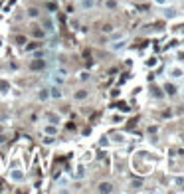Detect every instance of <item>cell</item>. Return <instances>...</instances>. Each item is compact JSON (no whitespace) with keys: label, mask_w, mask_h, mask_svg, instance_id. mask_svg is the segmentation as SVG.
<instances>
[{"label":"cell","mask_w":184,"mask_h":194,"mask_svg":"<svg viewBox=\"0 0 184 194\" xmlns=\"http://www.w3.org/2000/svg\"><path fill=\"white\" fill-rule=\"evenodd\" d=\"M50 79H52L53 85H64L65 79H68V69H65V67H57V69H52V73H50Z\"/></svg>","instance_id":"obj_1"},{"label":"cell","mask_w":184,"mask_h":194,"mask_svg":"<svg viewBox=\"0 0 184 194\" xmlns=\"http://www.w3.org/2000/svg\"><path fill=\"white\" fill-rule=\"evenodd\" d=\"M42 30H44L46 34H56V30H57V26H56V20L52 18V16H44L42 18Z\"/></svg>","instance_id":"obj_2"},{"label":"cell","mask_w":184,"mask_h":194,"mask_svg":"<svg viewBox=\"0 0 184 194\" xmlns=\"http://www.w3.org/2000/svg\"><path fill=\"white\" fill-rule=\"evenodd\" d=\"M127 46H129V38H125V36H123V38H119V40H113L111 44L107 46V48H109L111 52L119 54V52H123V50L127 48Z\"/></svg>","instance_id":"obj_3"},{"label":"cell","mask_w":184,"mask_h":194,"mask_svg":"<svg viewBox=\"0 0 184 194\" xmlns=\"http://www.w3.org/2000/svg\"><path fill=\"white\" fill-rule=\"evenodd\" d=\"M166 75L170 79H182L184 77V67L182 65H168L166 67Z\"/></svg>","instance_id":"obj_4"},{"label":"cell","mask_w":184,"mask_h":194,"mask_svg":"<svg viewBox=\"0 0 184 194\" xmlns=\"http://www.w3.org/2000/svg\"><path fill=\"white\" fill-rule=\"evenodd\" d=\"M8 178H10V182L20 184L24 180V170H22V168H12V170L8 172Z\"/></svg>","instance_id":"obj_5"},{"label":"cell","mask_w":184,"mask_h":194,"mask_svg":"<svg viewBox=\"0 0 184 194\" xmlns=\"http://www.w3.org/2000/svg\"><path fill=\"white\" fill-rule=\"evenodd\" d=\"M77 6H79V10H83V12L93 10V8L97 6V0H77Z\"/></svg>","instance_id":"obj_6"},{"label":"cell","mask_w":184,"mask_h":194,"mask_svg":"<svg viewBox=\"0 0 184 194\" xmlns=\"http://www.w3.org/2000/svg\"><path fill=\"white\" fill-rule=\"evenodd\" d=\"M46 67V60L44 58H34V60L30 62V69L32 71H40V69H44Z\"/></svg>","instance_id":"obj_7"},{"label":"cell","mask_w":184,"mask_h":194,"mask_svg":"<svg viewBox=\"0 0 184 194\" xmlns=\"http://www.w3.org/2000/svg\"><path fill=\"white\" fill-rule=\"evenodd\" d=\"M48 89H50V99H61V97H64L61 85H53L52 83V87H48Z\"/></svg>","instance_id":"obj_8"},{"label":"cell","mask_w":184,"mask_h":194,"mask_svg":"<svg viewBox=\"0 0 184 194\" xmlns=\"http://www.w3.org/2000/svg\"><path fill=\"white\" fill-rule=\"evenodd\" d=\"M162 16H164L166 20H174V18H178V10L174 6H168L166 4V8H164V12H162Z\"/></svg>","instance_id":"obj_9"},{"label":"cell","mask_w":184,"mask_h":194,"mask_svg":"<svg viewBox=\"0 0 184 194\" xmlns=\"http://www.w3.org/2000/svg\"><path fill=\"white\" fill-rule=\"evenodd\" d=\"M162 91H164V95L174 97V95H176V91H178V87L174 85V83H168V81H166L164 85H162Z\"/></svg>","instance_id":"obj_10"},{"label":"cell","mask_w":184,"mask_h":194,"mask_svg":"<svg viewBox=\"0 0 184 194\" xmlns=\"http://www.w3.org/2000/svg\"><path fill=\"white\" fill-rule=\"evenodd\" d=\"M115 190V186H113L111 182H107V180H103V182H99L97 184V192H105V194H109Z\"/></svg>","instance_id":"obj_11"},{"label":"cell","mask_w":184,"mask_h":194,"mask_svg":"<svg viewBox=\"0 0 184 194\" xmlns=\"http://www.w3.org/2000/svg\"><path fill=\"white\" fill-rule=\"evenodd\" d=\"M87 97H89V91H87V89H77L73 93V99L75 101H85Z\"/></svg>","instance_id":"obj_12"},{"label":"cell","mask_w":184,"mask_h":194,"mask_svg":"<svg viewBox=\"0 0 184 194\" xmlns=\"http://www.w3.org/2000/svg\"><path fill=\"white\" fill-rule=\"evenodd\" d=\"M38 101H42V103H44V101H48L50 99V89H48V87H42V89L40 91H38Z\"/></svg>","instance_id":"obj_13"},{"label":"cell","mask_w":184,"mask_h":194,"mask_svg":"<svg viewBox=\"0 0 184 194\" xmlns=\"http://www.w3.org/2000/svg\"><path fill=\"white\" fill-rule=\"evenodd\" d=\"M44 133H46V135H50V137H56V135H57V125L48 123V125L44 127Z\"/></svg>","instance_id":"obj_14"},{"label":"cell","mask_w":184,"mask_h":194,"mask_svg":"<svg viewBox=\"0 0 184 194\" xmlns=\"http://www.w3.org/2000/svg\"><path fill=\"white\" fill-rule=\"evenodd\" d=\"M73 178H75V180H81V178H85V166H83V164H79V166L75 168V172H73Z\"/></svg>","instance_id":"obj_15"},{"label":"cell","mask_w":184,"mask_h":194,"mask_svg":"<svg viewBox=\"0 0 184 194\" xmlns=\"http://www.w3.org/2000/svg\"><path fill=\"white\" fill-rule=\"evenodd\" d=\"M32 36H34L36 40H42V38H46L48 34H46L44 30H42V26H40V28H34V30H32Z\"/></svg>","instance_id":"obj_16"},{"label":"cell","mask_w":184,"mask_h":194,"mask_svg":"<svg viewBox=\"0 0 184 194\" xmlns=\"http://www.w3.org/2000/svg\"><path fill=\"white\" fill-rule=\"evenodd\" d=\"M143 182H145V180H143V176H139V178H135V180H133V182H131L133 190H141V188H143Z\"/></svg>","instance_id":"obj_17"},{"label":"cell","mask_w":184,"mask_h":194,"mask_svg":"<svg viewBox=\"0 0 184 194\" xmlns=\"http://www.w3.org/2000/svg\"><path fill=\"white\" fill-rule=\"evenodd\" d=\"M48 121H50V123H53V125H60V123H61V117L57 115V113H50V115H48Z\"/></svg>","instance_id":"obj_18"},{"label":"cell","mask_w":184,"mask_h":194,"mask_svg":"<svg viewBox=\"0 0 184 194\" xmlns=\"http://www.w3.org/2000/svg\"><path fill=\"white\" fill-rule=\"evenodd\" d=\"M153 95L156 97V99H162V97H164V91H162V87H156V85H154V87H153Z\"/></svg>","instance_id":"obj_19"},{"label":"cell","mask_w":184,"mask_h":194,"mask_svg":"<svg viewBox=\"0 0 184 194\" xmlns=\"http://www.w3.org/2000/svg\"><path fill=\"white\" fill-rule=\"evenodd\" d=\"M8 91H10V83L0 79V93H8Z\"/></svg>","instance_id":"obj_20"},{"label":"cell","mask_w":184,"mask_h":194,"mask_svg":"<svg viewBox=\"0 0 184 194\" xmlns=\"http://www.w3.org/2000/svg\"><path fill=\"white\" fill-rule=\"evenodd\" d=\"M28 18H40V10L38 8H28Z\"/></svg>","instance_id":"obj_21"},{"label":"cell","mask_w":184,"mask_h":194,"mask_svg":"<svg viewBox=\"0 0 184 194\" xmlns=\"http://www.w3.org/2000/svg\"><path fill=\"white\" fill-rule=\"evenodd\" d=\"M42 44H38V42H30V44H26V52H34V50H38Z\"/></svg>","instance_id":"obj_22"},{"label":"cell","mask_w":184,"mask_h":194,"mask_svg":"<svg viewBox=\"0 0 184 194\" xmlns=\"http://www.w3.org/2000/svg\"><path fill=\"white\" fill-rule=\"evenodd\" d=\"M113 30H115V28H113V24H103V26H101V32H103V34H111Z\"/></svg>","instance_id":"obj_23"},{"label":"cell","mask_w":184,"mask_h":194,"mask_svg":"<svg viewBox=\"0 0 184 194\" xmlns=\"http://www.w3.org/2000/svg\"><path fill=\"white\" fill-rule=\"evenodd\" d=\"M105 8H109V10H115V8H117V0H105Z\"/></svg>","instance_id":"obj_24"},{"label":"cell","mask_w":184,"mask_h":194,"mask_svg":"<svg viewBox=\"0 0 184 194\" xmlns=\"http://www.w3.org/2000/svg\"><path fill=\"white\" fill-rule=\"evenodd\" d=\"M109 36H111V42H113V40H119V38H123V32H117V30H113V32L109 34Z\"/></svg>","instance_id":"obj_25"},{"label":"cell","mask_w":184,"mask_h":194,"mask_svg":"<svg viewBox=\"0 0 184 194\" xmlns=\"http://www.w3.org/2000/svg\"><path fill=\"white\" fill-rule=\"evenodd\" d=\"M156 64H158V60H156L154 56H153V58H149V62H147V65H149V67H156Z\"/></svg>","instance_id":"obj_26"},{"label":"cell","mask_w":184,"mask_h":194,"mask_svg":"<svg viewBox=\"0 0 184 194\" xmlns=\"http://www.w3.org/2000/svg\"><path fill=\"white\" fill-rule=\"evenodd\" d=\"M16 44L18 46H26V36H16Z\"/></svg>","instance_id":"obj_27"},{"label":"cell","mask_w":184,"mask_h":194,"mask_svg":"<svg viewBox=\"0 0 184 194\" xmlns=\"http://www.w3.org/2000/svg\"><path fill=\"white\" fill-rule=\"evenodd\" d=\"M79 79H81V81H87V79H89V71H81V73H79Z\"/></svg>","instance_id":"obj_28"},{"label":"cell","mask_w":184,"mask_h":194,"mask_svg":"<svg viewBox=\"0 0 184 194\" xmlns=\"http://www.w3.org/2000/svg\"><path fill=\"white\" fill-rule=\"evenodd\" d=\"M176 60L180 62V64L184 62V50H180V52H176Z\"/></svg>","instance_id":"obj_29"},{"label":"cell","mask_w":184,"mask_h":194,"mask_svg":"<svg viewBox=\"0 0 184 194\" xmlns=\"http://www.w3.org/2000/svg\"><path fill=\"white\" fill-rule=\"evenodd\" d=\"M57 184H60V186H65V184H69V178H68V176H64V178H60V182H57Z\"/></svg>","instance_id":"obj_30"},{"label":"cell","mask_w":184,"mask_h":194,"mask_svg":"<svg viewBox=\"0 0 184 194\" xmlns=\"http://www.w3.org/2000/svg\"><path fill=\"white\" fill-rule=\"evenodd\" d=\"M154 4H156V6H166V4H168V0H153Z\"/></svg>","instance_id":"obj_31"},{"label":"cell","mask_w":184,"mask_h":194,"mask_svg":"<svg viewBox=\"0 0 184 194\" xmlns=\"http://www.w3.org/2000/svg\"><path fill=\"white\" fill-rule=\"evenodd\" d=\"M0 131H2V129H0Z\"/></svg>","instance_id":"obj_32"}]
</instances>
